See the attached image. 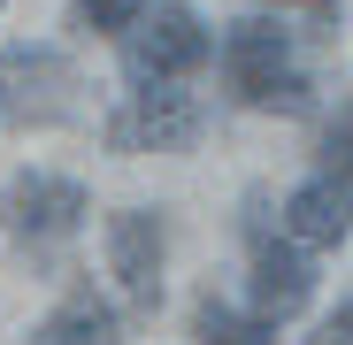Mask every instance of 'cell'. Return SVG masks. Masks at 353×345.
<instances>
[{
  "label": "cell",
  "instance_id": "10",
  "mask_svg": "<svg viewBox=\"0 0 353 345\" xmlns=\"http://www.w3.org/2000/svg\"><path fill=\"white\" fill-rule=\"evenodd\" d=\"M192 330H200V345H276L261 315L246 322V315H230V307H215V300H200V315H192Z\"/></svg>",
  "mask_w": 353,
  "mask_h": 345
},
{
  "label": "cell",
  "instance_id": "12",
  "mask_svg": "<svg viewBox=\"0 0 353 345\" xmlns=\"http://www.w3.org/2000/svg\"><path fill=\"white\" fill-rule=\"evenodd\" d=\"M77 16H85L92 31H131V23L146 16V0H77Z\"/></svg>",
  "mask_w": 353,
  "mask_h": 345
},
{
  "label": "cell",
  "instance_id": "2",
  "mask_svg": "<svg viewBox=\"0 0 353 345\" xmlns=\"http://www.w3.org/2000/svg\"><path fill=\"white\" fill-rule=\"evenodd\" d=\"M123 39H131V46H123L131 85H176V77H192V70L208 62V54H215V39L200 31V16L185 8V0H169V8L139 16Z\"/></svg>",
  "mask_w": 353,
  "mask_h": 345
},
{
  "label": "cell",
  "instance_id": "4",
  "mask_svg": "<svg viewBox=\"0 0 353 345\" xmlns=\"http://www.w3.org/2000/svg\"><path fill=\"white\" fill-rule=\"evenodd\" d=\"M85 185L70 177H16L0 185V230H16V238H70L85 222Z\"/></svg>",
  "mask_w": 353,
  "mask_h": 345
},
{
  "label": "cell",
  "instance_id": "5",
  "mask_svg": "<svg viewBox=\"0 0 353 345\" xmlns=\"http://www.w3.org/2000/svg\"><path fill=\"white\" fill-rule=\"evenodd\" d=\"M345 230H353V177H345V169H323V177H307L300 192L284 200V238L300 253L338 246Z\"/></svg>",
  "mask_w": 353,
  "mask_h": 345
},
{
  "label": "cell",
  "instance_id": "7",
  "mask_svg": "<svg viewBox=\"0 0 353 345\" xmlns=\"http://www.w3.org/2000/svg\"><path fill=\"white\" fill-rule=\"evenodd\" d=\"M315 300V269H307V253L300 246H276V238H261L254 246V315L261 322H292V315H300Z\"/></svg>",
  "mask_w": 353,
  "mask_h": 345
},
{
  "label": "cell",
  "instance_id": "9",
  "mask_svg": "<svg viewBox=\"0 0 353 345\" xmlns=\"http://www.w3.org/2000/svg\"><path fill=\"white\" fill-rule=\"evenodd\" d=\"M31 345H123V322H115L108 300L77 292V300H62V307L31 330Z\"/></svg>",
  "mask_w": 353,
  "mask_h": 345
},
{
  "label": "cell",
  "instance_id": "13",
  "mask_svg": "<svg viewBox=\"0 0 353 345\" xmlns=\"http://www.w3.org/2000/svg\"><path fill=\"white\" fill-rule=\"evenodd\" d=\"M307 345H353V300H345V307H338V315H323V322H315V337H307Z\"/></svg>",
  "mask_w": 353,
  "mask_h": 345
},
{
  "label": "cell",
  "instance_id": "6",
  "mask_svg": "<svg viewBox=\"0 0 353 345\" xmlns=\"http://www.w3.org/2000/svg\"><path fill=\"white\" fill-rule=\"evenodd\" d=\"M108 269L131 292V307H154L161 300V215H146V207L108 215Z\"/></svg>",
  "mask_w": 353,
  "mask_h": 345
},
{
  "label": "cell",
  "instance_id": "8",
  "mask_svg": "<svg viewBox=\"0 0 353 345\" xmlns=\"http://www.w3.org/2000/svg\"><path fill=\"white\" fill-rule=\"evenodd\" d=\"M284 70V31L276 23H230V39H223V77H230V92H254L261 77H276Z\"/></svg>",
  "mask_w": 353,
  "mask_h": 345
},
{
  "label": "cell",
  "instance_id": "3",
  "mask_svg": "<svg viewBox=\"0 0 353 345\" xmlns=\"http://www.w3.org/2000/svg\"><path fill=\"white\" fill-rule=\"evenodd\" d=\"M200 100L192 92H176V85H139L131 92V115H115V146H154V154H185L200 138Z\"/></svg>",
  "mask_w": 353,
  "mask_h": 345
},
{
  "label": "cell",
  "instance_id": "1",
  "mask_svg": "<svg viewBox=\"0 0 353 345\" xmlns=\"http://www.w3.org/2000/svg\"><path fill=\"white\" fill-rule=\"evenodd\" d=\"M77 107V62L54 46H16L0 54V123L8 131H46Z\"/></svg>",
  "mask_w": 353,
  "mask_h": 345
},
{
  "label": "cell",
  "instance_id": "11",
  "mask_svg": "<svg viewBox=\"0 0 353 345\" xmlns=\"http://www.w3.org/2000/svg\"><path fill=\"white\" fill-rule=\"evenodd\" d=\"M246 107H276V115H307V107H315V92H307V77H300V70H276V77H261V85L246 92Z\"/></svg>",
  "mask_w": 353,
  "mask_h": 345
}]
</instances>
